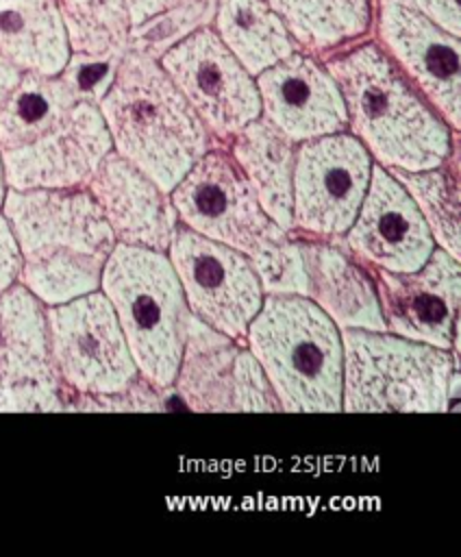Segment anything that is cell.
<instances>
[{"label": "cell", "instance_id": "obj_13", "mask_svg": "<svg viewBox=\"0 0 461 557\" xmlns=\"http://www.w3.org/2000/svg\"><path fill=\"white\" fill-rule=\"evenodd\" d=\"M376 44L441 115L459 131L461 124V39L411 0H372Z\"/></svg>", "mask_w": 461, "mask_h": 557}, {"label": "cell", "instance_id": "obj_8", "mask_svg": "<svg viewBox=\"0 0 461 557\" xmlns=\"http://www.w3.org/2000/svg\"><path fill=\"white\" fill-rule=\"evenodd\" d=\"M48 344L65 392L115 394L139 370L109 298L94 289L61 305L46 307Z\"/></svg>", "mask_w": 461, "mask_h": 557}, {"label": "cell", "instance_id": "obj_26", "mask_svg": "<svg viewBox=\"0 0 461 557\" xmlns=\"http://www.w3.org/2000/svg\"><path fill=\"white\" fill-rule=\"evenodd\" d=\"M72 54L120 59L130 22L124 0H57Z\"/></svg>", "mask_w": 461, "mask_h": 557}, {"label": "cell", "instance_id": "obj_12", "mask_svg": "<svg viewBox=\"0 0 461 557\" xmlns=\"http://www.w3.org/2000/svg\"><path fill=\"white\" fill-rule=\"evenodd\" d=\"M372 161L350 133L300 141L294 161V228L320 237L344 235L365 196Z\"/></svg>", "mask_w": 461, "mask_h": 557}, {"label": "cell", "instance_id": "obj_32", "mask_svg": "<svg viewBox=\"0 0 461 557\" xmlns=\"http://www.w3.org/2000/svg\"><path fill=\"white\" fill-rule=\"evenodd\" d=\"M444 30L461 37V0H411Z\"/></svg>", "mask_w": 461, "mask_h": 557}, {"label": "cell", "instance_id": "obj_31", "mask_svg": "<svg viewBox=\"0 0 461 557\" xmlns=\"http://www.w3.org/2000/svg\"><path fill=\"white\" fill-rule=\"evenodd\" d=\"M20 270H22V255H20L15 235L11 231V224L0 211V292L9 289L20 281Z\"/></svg>", "mask_w": 461, "mask_h": 557}, {"label": "cell", "instance_id": "obj_17", "mask_svg": "<svg viewBox=\"0 0 461 557\" xmlns=\"http://www.w3.org/2000/svg\"><path fill=\"white\" fill-rule=\"evenodd\" d=\"M254 83L261 115L294 144L339 133L348 126L341 91L324 63L311 52L294 50L259 72Z\"/></svg>", "mask_w": 461, "mask_h": 557}, {"label": "cell", "instance_id": "obj_33", "mask_svg": "<svg viewBox=\"0 0 461 557\" xmlns=\"http://www.w3.org/2000/svg\"><path fill=\"white\" fill-rule=\"evenodd\" d=\"M191 2H196V0H124L130 28L163 13V11H170V9H176L183 4H191Z\"/></svg>", "mask_w": 461, "mask_h": 557}, {"label": "cell", "instance_id": "obj_2", "mask_svg": "<svg viewBox=\"0 0 461 557\" xmlns=\"http://www.w3.org/2000/svg\"><path fill=\"white\" fill-rule=\"evenodd\" d=\"M0 211L15 235L20 283L46 307L100 287L115 235L87 187L9 189Z\"/></svg>", "mask_w": 461, "mask_h": 557}, {"label": "cell", "instance_id": "obj_3", "mask_svg": "<svg viewBox=\"0 0 461 557\" xmlns=\"http://www.w3.org/2000/svg\"><path fill=\"white\" fill-rule=\"evenodd\" d=\"M335 78L352 135L387 170H428L452 150L454 137L376 41L335 50L324 61Z\"/></svg>", "mask_w": 461, "mask_h": 557}, {"label": "cell", "instance_id": "obj_5", "mask_svg": "<svg viewBox=\"0 0 461 557\" xmlns=\"http://www.w3.org/2000/svg\"><path fill=\"white\" fill-rule=\"evenodd\" d=\"M281 411H341L344 348L339 326L307 296L265 294L246 329Z\"/></svg>", "mask_w": 461, "mask_h": 557}, {"label": "cell", "instance_id": "obj_23", "mask_svg": "<svg viewBox=\"0 0 461 557\" xmlns=\"http://www.w3.org/2000/svg\"><path fill=\"white\" fill-rule=\"evenodd\" d=\"M211 28L252 76L298 50L267 0H213Z\"/></svg>", "mask_w": 461, "mask_h": 557}, {"label": "cell", "instance_id": "obj_10", "mask_svg": "<svg viewBox=\"0 0 461 557\" xmlns=\"http://www.w3.org/2000/svg\"><path fill=\"white\" fill-rule=\"evenodd\" d=\"M167 252L191 315L233 339H244L263 302L250 259L185 224H176Z\"/></svg>", "mask_w": 461, "mask_h": 557}, {"label": "cell", "instance_id": "obj_16", "mask_svg": "<svg viewBox=\"0 0 461 557\" xmlns=\"http://www.w3.org/2000/svg\"><path fill=\"white\" fill-rule=\"evenodd\" d=\"M346 248L389 272H413L435 250L431 228L413 198L383 165H374L361 207L346 231Z\"/></svg>", "mask_w": 461, "mask_h": 557}, {"label": "cell", "instance_id": "obj_21", "mask_svg": "<svg viewBox=\"0 0 461 557\" xmlns=\"http://www.w3.org/2000/svg\"><path fill=\"white\" fill-rule=\"evenodd\" d=\"M239 348L237 339L191 315L178 372L172 383V392L185 409L207 413L235 411L233 368Z\"/></svg>", "mask_w": 461, "mask_h": 557}, {"label": "cell", "instance_id": "obj_22", "mask_svg": "<svg viewBox=\"0 0 461 557\" xmlns=\"http://www.w3.org/2000/svg\"><path fill=\"white\" fill-rule=\"evenodd\" d=\"M57 0H0V57L22 72L57 76L70 61Z\"/></svg>", "mask_w": 461, "mask_h": 557}, {"label": "cell", "instance_id": "obj_27", "mask_svg": "<svg viewBox=\"0 0 461 557\" xmlns=\"http://www.w3.org/2000/svg\"><path fill=\"white\" fill-rule=\"evenodd\" d=\"M211 15L213 0H196L191 4L163 11L130 28L128 48L139 50L152 59H161V54L185 35L202 24H211Z\"/></svg>", "mask_w": 461, "mask_h": 557}, {"label": "cell", "instance_id": "obj_9", "mask_svg": "<svg viewBox=\"0 0 461 557\" xmlns=\"http://www.w3.org/2000/svg\"><path fill=\"white\" fill-rule=\"evenodd\" d=\"M170 200L187 228L246 257L287 233L263 211L235 159L217 148H209L189 168L170 191Z\"/></svg>", "mask_w": 461, "mask_h": 557}, {"label": "cell", "instance_id": "obj_15", "mask_svg": "<svg viewBox=\"0 0 461 557\" xmlns=\"http://www.w3.org/2000/svg\"><path fill=\"white\" fill-rule=\"evenodd\" d=\"M376 296L387 331L450 350L459 335V259L433 250L413 272L374 268Z\"/></svg>", "mask_w": 461, "mask_h": 557}, {"label": "cell", "instance_id": "obj_4", "mask_svg": "<svg viewBox=\"0 0 461 557\" xmlns=\"http://www.w3.org/2000/svg\"><path fill=\"white\" fill-rule=\"evenodd\" d=\"M113 150L165 194L209 150L211 133L152 59L128 48L98 100Z\"/></svg>", "mask_w": 461, "mask_h": 557}, {"label": "cell", "instance_id": "obj_7", "mask_svg": "<svg viewBox=\"0 0 461 557\" xmlns=\"http://www.w3.org/2000/svg\"><path fill=\"white\" fill-rule=\"evenodd\" d=\"M341 411L444 413L459 400L450 350L387 331L344 329Z\"/></svg>", "mask_w": 461, "mask_h": 557}, {"label": "cell", "instance_id": "obj_6", "mask_svg": "<svg viewBox=\"0 0 461 557\" xmlns=\"http://www.w3.org/2000/svg\"><path fill=\"white\" fill-rule=\"evenodd\" d=\"M135 366L154 387H172L183 357L191 311L165 252L115 244L102 276Z\"/></svg>", "mask_w": 461, "mask_h": 557}, {"label": "cell", "instance_id": "obj_30", "mask_svg": "<svg viewBox=\"0 0 461 557\" xmlns=\"http://www.w3.org/2000/svg\"><path fill=\"white\" fill-rule=\"evenodd\" d=\"M120 59H98V57H85V54H70L67 65L63 67L61 76L72 85V89L85 98L98 104L107 87L111 85V78L115 74Z\"/></svg>", "mask_w": 461, "mask_h": 557}, {"label": "cell", "instance_id": "obj_11", "mask_svg": "<svg viewBox=\"0 0 461 557\" xmlns=\"http://www.w3.org/2000/svg\"><path fill=\"white\" fill-rule=\"evenodd\" d=\"M159 63L213 137L230 141L261 115L254 76L222 44L211 24L176 41Z\"/></svg>", "mask_w": 461, "mask_h": 557}, {"label": "cell", "instance_id": "obj_25", "mask_svg": "<svg viewBox=\"0 0 461 557\" xmlns=\"http://www.w3.org/2000/svg\"><path fill=\"white\" fill-rule=\"evenodd\" d=\"M454 150L435 168L407 172V170H389L398 183L407 189V194L418 205L424 215L435 244L441 250L459 259L461 237H459V159H457V137Z\"/></svg>", "mask_w": 461, "mask_h": 557}, {"label": "cell", "instance_id": "obj_18", "mask_svg": "<svg viewBox=\"0 0 461 557\" xmlns=\"http://www.w3.org/2000/svg\"><path fill=\"white\" fill-rule=\"evenodd\" d=\"M85 187L98 202L115 242L167 252L178 215L170 194L141 170L111 148Z\"/></svg>", "mask_w": 461, "mask_h": 557}, {"label": "cell", "instance_id": "obj_28", "mask_svg": "<svg viewBox=\"0 0 461 557\" xmlns=\"http://www.w3.org/2000/svg\"><path fill=\"white\" fill-rule=\"evenodd\" d=\"M263 294L278 296H307V268L300 242L287 233L267 242L250 257Z\"/></svg>", "mask_w": 461, "mask_h": 557}, {"label": "cell", "instance_id": "obj_1", "mask_svg": "<svg viewBox=\"0 0 461 557\" xmlns=\"http://www.w3.org/2000/svg\"><path fill=\"white\" fill-rule=\"evenodd\" d=\"M111 137L96 102L61 76L22 72L0 100V161L9 189L85 187Z\"/></svg>", "mask_w": 461, "mask_h": 557}, {"label": "cell", "instance_id": "obj_24", "mask_svg": "<svg viewBox=\"0 0 461 557\" xmlns=\"http://www.w3.org/2000/svg\"><path fill=\"white\" fill-rule=\"evenodd\" d=\"M296 46L311 54L335 52L372 26V0H267Z\"/></svg>", "mask_w": 461, "mask_h": 557}, {"label": "cell", "instance_id": "obj_34", "mask_svg": "<svg viewBox=\"0 0 461 557\" xmlns=\"http://www.w3.org/2000/svg\"><path fill=\"white\" fill-rule=\"evenodd\" d=\"M4 194H7V183H4V172H2V161H0V207H2V200H4Z\"/></svg>", "mask_w": 461, "mask_h": 557}, {"label": "cell", "instance_id": "obj_20", "mask_svg": "<svg viewBox=\"0 0 461 557\" xmlns=\"http://www.w3.org/2000/svg\"><path fill=\"white\" fill-rule=\"evenodd\" d=\"M230 157L252 185L263 211L283 228H294V161L296 144L263 115L230 139Z\"/></svg>", "mask_w": 461, "mask_h": 557}, {"label": "cell", "instance_id": "obj_19", "mask_svg": "<svg viewBox=\"0 0 461 557\" xmlns=\"http://www.w3.org/2000/svg\"><path fill=\"white\" fill-rule=\"evenodd\" d=\"M311 298L339 329L387 331L370 274L326 242H300Z\"/></svg>", "mask_w": 461, "mask_h": 557}, {"label": "cell", "instance_id": "obj_29", "mask_svg": "<svg viewBox=\"0 0 461 557\" xmlns=\"http://www.w3.org/2000/svg\"><path fill=\"white\" fill-rule=\"evenodd\" d=\"M233 407L235 411H281L278 398L254 359V355L248 350V346L239 348L235 357V368H233Z\"/></svg>", "mask_w": 461, "mask_h": 557}, {"label": "cell", "instance_id": "obj_14", "mask_svg": "<svg viewBox=\"0 0 461 557\" xmlns=\"http://www.w3.org/2000/svg\"><path fill=\"white\" fill-rule=\"evenodd\" d=\"M63 411L46 305L20 281L0 292V413Z\"/></svg>", "mask_w": 461, "mask_h": 557}]
</instances>
